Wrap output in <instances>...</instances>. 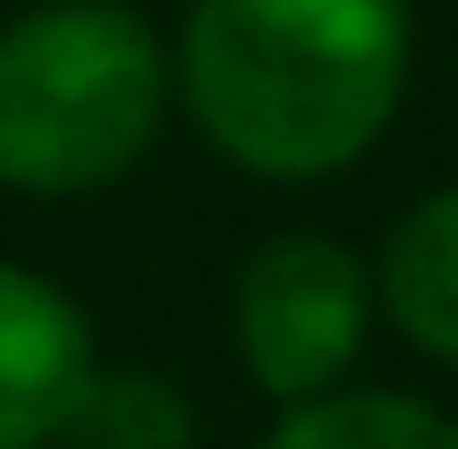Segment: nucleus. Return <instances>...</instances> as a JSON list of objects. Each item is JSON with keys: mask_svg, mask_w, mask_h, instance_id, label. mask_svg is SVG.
I'll use <instances>...</instances> for the list:
<instances>
[{"mask_svg": "<svg viewBox=\"0 0 458 449\" xmlns=\"http://www.w3.org/2000/svg\"><path fill=\"white\" fill-rule=\"evenodd\" d=\"M162 102V34L128 0H43L0 34V187H111L153 145Z\"/></svg>", "mask_w": 458, "mask_h": 449, "instance_id": "2", "label": "nucleus"}, {"mask_svg": "<svg viewBox=\"0 0 458 449\" xmlns=\"http://www.w3.org/2000/svg\"><path fill=\"white\" fill-rule=\"evenodd\" d=\"M382 305L425 356L458 365V187L425 195L382 246Z\"/></svg>", "mask_w": 458, "mask_h": 449, "instance_id": "5", "label": "nucleus"}, {"mask_svg": "<svg viewBox=\"0 0 458 449\" xmlns=\"http://www.w3.org/2000/svg\"><path fill=\"white\" fill-rule=\"evenodd\" d=\"M94 373V322L26 263H0V449L60 441Z\"/></svg>", "mask_w": 458, "mask_h": 449, "instance_id": "4", "label": "nucleus"}, {"mask_svg": "<svg viewBox=\"0 0 458 449\" xmlns=\"http://www.w3.org/2000/svg\"><path fill=\"white\" fill-rule=\"evenodd\" d=\"M408 0H196L179 94L255 179H331L382 145L408 94Z\"/></svg>", "mask_w": 458, "mask_h": 449, "instance_id": "1", "label": "nucleus"}, {"mask_svg": "<svg viewBox=\"0 0 458 449\" xmlns=\"http://www.w3.org/2000/svg\"><path fill=\"white\" fill-rule=\"evenodd\" d=\"M60 441L68 449H196V407L162 373H85Z\"/></svg>", "mask_w": 458, "mask_h": 449, "instance_id": "7", "label": "nucleus"}, {"mask_svg": "<svg viewBox=\"0 0 458 449\" xmlns=\"http://www.w3.org/2000/svg\"><path fill=\"white\" fill-rule=\"evenodd\" d=\"M263 449H458V424L408 390H314L289 399Z\"/></svg>", "mask_w": 458, "mask_h": 449, "instance_id": "6", "label": "nucleus"}, {"mask_svg": "<svg viewBox=\"0 0 458 449\" xmlns=\"http://www.w3.org/2000/svg\"><path fill=\"white\" fill-rule=\"evenodd\" d=\"M365 314H374V280L340 237L289 229L272 246L246 254L238 297H229V331L238 356L280 407L331 390L365 348Z\"/></svg>", "mask_w": 458, "mask_h": 449, "instance_id": "3", "label": "nucleus"}]
</instances>
